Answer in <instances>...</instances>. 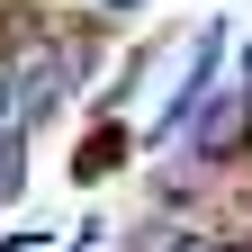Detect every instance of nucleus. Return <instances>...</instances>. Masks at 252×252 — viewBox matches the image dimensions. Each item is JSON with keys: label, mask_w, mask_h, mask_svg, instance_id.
Returning a JSON list of instances; mask_svg holds the SVG:
<instances>
[{"label": "nucleus", "mask_w": 252, "mask_h": 252, "mask_svg": "<svg viewBox=\"0 0 252 252\" xmlns=\"http://www.w3.org/2000/svg\"><path fill=\"white\" fill-rule=\"evenodd\" d=\"M27 153H36V135L9 126V135H0V198H18V189H27Z\"/></svg>", "instance_id": "3"}, {"label": "nucleus", "mask_w": 252, "mask_h": 252, "mask_svg": "<svg viewBox=\"0 0 252 252\" xmlns=\"http://www.w3.org/2000/svg\"><path fill=\"white\" fill-rule=\"evenodd\" d=\"M90 9H99V18H135L144 0H90Z\"/></svg>", "instance_id": "5"}, {"label": "nucleus", "mask_w": 252, "mask_h": 252, "mask_svg": "<svg viewBox=\"0 0 252 252\" xmlns=\"http://www.w3.org/2000/svg\"><path fill=\"white\" fill-rule=\"evenodd\" d=\"M171 252H252V243H234V234H180Z\"/></svg>", "instance_id": "4"}, {"label": "nucleus", "mask_w": 252, "mask_h": 252, "mask_svg": "<svg viewBox=\"0 0 252 252\" xmlns=\"http://www.w3.org/2000/svg\"><path fill=\"white\" fill-rule=\"evenodd\" d=\"M144 153V126H126V117H90V135L72 144V180H108V171H126Z\"/></svg>", "instance_id": "2"}, {"label": "nucleus", "mask_w": 252, "mask_h": 252, "mask_svg": "<svg viewBox=\"0 0 252 252\" xmlns=\"http://www.w3.org/2000/svg\"><path fill=\"white\" fill-rule=\"evenodd\" d=\"M180 162L198 180L252 162V99H243V90H207V99H198V117L180 126Z\"/></svg>", "instance_id": "1"}, {"label": "nucleus", "mask_w": 252, "mask_h": 252, "mask_svg": "<svg viewBox=\"0 0 252 252\" xmlns=\"http://www.w3.org/2000/svg\"><path fill=\"white\" fill-rule=\"evenodd\" d=\"M234 90H243V99H252V45H243V63H234Z\"/></svg>", "instance_id": "6"}]
</instances>
